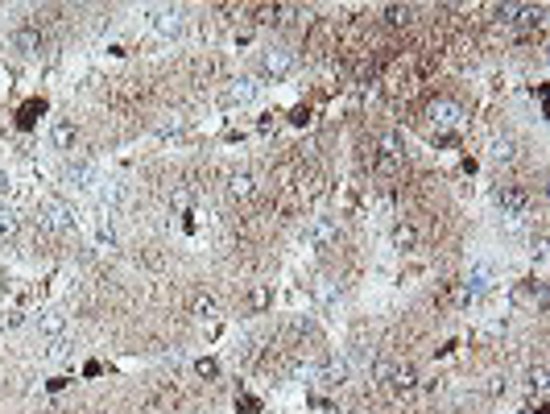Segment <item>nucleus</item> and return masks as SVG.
<instances>
[{
  "label": "nucleus",
  "mask_w": 550,
  "mask_h": 414,
  "mask_svg": "<svg viewBox=\"0 0 550 414\" xmlns=\"http://www.w3.org/2000/svg\"><path fill=\"white\" fill-rule=\"evenodd\" d=\"M427 116L434 124V137H451V129L463 124V104L459 99H447V96H434L427 104Z\"/></svg>",
  "instance_id": "1"
},
{
  "label": "nucleus",
  "mask_w": 550,
  "mask_h": 414,
  "mask_svg": "<svg viewBox=\"0 0 550 414\" xmlns=\"http://www.w3.org/2000/svg\"><path fill=\"white\" fill-rule=\"evenodd\" d=\"M364 162L377 178H402V170H406V153H393V149H381V146L364 149Z\"/></svg>",
  "instance_id": "2"
},
{
  "label": "nucleus",
  "mask_w": 550,
  "mask_h": 414,
  "mask_svg": "<svg viewBox=\"0 0 550 414\" xmlns=\"http://www.w3.org/2000/svg\"><path fill=\"white\" fill-rule=\"evenodd\" d=\"M497 207H501L505 216H526L529 207H534V195H529L522 183H501L497 187Z\"/></svg>",
  "instance_id": "3"
},
{
  "label": "nucleus",
  "mask_w": 550,
  "mask_h": 414,
  "mask_svg": "<svg viewBox=\"0 0 550 414\" xmlns=\"http://www.w3.org/2000/svg\"><path fill=\"white\" fill-rule=\"evenodd\" d=\"M385 386H389V393H393V398H409V393L418 390V373H414V365H409V361H397Z\"/></svg>",
  "instance_id": "4"
},
{
  "label": "nucleus",
  "mask_w": 550,
  "mask_h": 414,
  "mask_svg": "<svg viewBox=\"0 0 550 414\" xmlns=\"http://www.w3.org/2000/svg\"><path fill=\"white\" fill-rule=\"evenodd\" d=\"M290 71H294V54H290V50H265L261 54V75H269V79H286Z\"/></svg>",
  "instance_id": "5"
},
{
  "label": "nucleus",
  "mask_w": 550,
  "mask_h": 414,
  "mask_svg": "<svg viewBox=\"0 0 550 414\" xmlns=\"http://www.w3.org/2000/svg\"><path fill=\"white\" fill-rule=\"evenodd\" d=\"M13 46L21 50V54H38V50L46 46V33H42L33 21H25V25L13 29Z\"/></svg>",
  "instance_id": "6"
},
{
  "label": "nucleus",
  "mask_w": 550,
  "mask_h": 414,
  "mask_svg": "<svg viewBox=\"0 0 550 414\" xmlns=\"http://www.w3.org/2000/svg\"><path fill=\"white\" fill-rule=\"evenodd\" d=\"M472 303V286L468 282H447L443 290H439V307L443 311H459V307H468Z\"/></svg>",
  "instance_id": "7"
},
{
  "label": "nucleus",
  "mask_w": 550,
  "mask_h": 414,
  "mask_svg": "<svg viewBox=\"0 0 550 414\" xmlns=\"http://www.w3.org/2000/svg\"><path fill=\"white\" fill-rule=\"evenodd\" d=\"M294 183H298V199H302V203H314L319 195H327V178L319 170H302Z\"/></svg>",
  "instance_id": "8"
},
{
  "label": "nucleus",
  "mask_w": 550,
  "mask_h": 414,
  "mask_svg": "<svg viewBox=\"0 0 550 414\" xmlns=\"http://www.w3.org/2000/svg\"><path fill=\"white\" fill-rule=\"evenodd\" d=\"M187 311H191L194 319H216L219 315V303H216V294H211V290H191Z\"/></svg>",
  "instance_id": "9"
},
{
  "label": "nucleus",
  "mask_w": 550,
  "mask_h": 414,
  "mask_svg": "<svg viewBox=\"0 0 550 414\" xmlns=\"http://www.w3.org/2000/svg\"><path fill=\"white\" fill-rule=\"evenodd\" d=\"M542 298H546V286L538 282V278H526V282H517V290H513V303L517 307H542Z\"/></svg>",
  "instance_id": "10"
},
{
  "label": "nucleus",
  "mask_w": 550,
  "mask_h": 414,
  "mask_svg": "<svg viewBox=\"0 0 550 414\" xmlns=\"http://www.w3.org/2000/svg\"><path fill=\"white\" fill-rule=\"evenodd\" d=\"M153 25H158V33H182L187 17H182V9H158V13H153Z\"/></svg>",
  "instance_id": "11"
},
{
  "label": "nucleus",
  "mask_w": 550,
  "mask_h": 414,
  "mask_svg": "<svg viewBox=\"0 0 550 414\" xmlns=\"http://www.w3.org/2000/svg\"><path fill=\"white\" fill-rule=\"evenodd\" d=\"M253 195H257V178L248 170H240V174L228 178V199H253Z\"/></svg>",
  "instance_id": "12"
},
{
  "label": "nucleus",
  "mask_w": 550,
  "mask_h": 414,
  "mask_svg": "<svg viewBox=\"0 0 550 414\" xmlns=\"http://www.w3.org/2000/svg\"><path fill=\"white\" fill-rule=\"evenodd\" d=\"M418 241H422L418 224H409V219H402V224H393V244H397L402 253H409V249H418Z\"/></svg>",
  "instance_id": "13"
},
{
  "label": "nucleus",
  "mask_w": 550,
  "mask_h": 414,
  "mask_svg": "<svg viewBox=\"0 0 550 414\" xmlns=\"http://www.w3.org/2000/svg\"><path fill=\"white\" fill-rule=\"evenodd\" d=\"M290 13H294V9H286V4H257V9H253V21L257 25H282Z\"/></svg>",
  "instance_id": "14"
},
{
  "label": "nucleus",
  "mask_w": 550,
  "mask_h": 414,
  "mask_svg": "<svg viewBox=\"0 0 550 414\" xmlns=\"http://www.w3.org/2000/svg\"><path fill=\"white\" fill-rule=\"evenodd\" d=\"M50 137H54V149H62V153H71V149L79 146V129H75L71 121H58Z\"/></svg>",
  "instance_id": "15"
},
{
  "label": "nucleus",
  "mask_w": 550,
  "mask_h": 414,
  "mask_svg": "<svg viewBox=\"0 0 550 414\" xmlns=\"http://www.w3.org/2000/svg\"><path fill=\"white\" fill-rule=\"evenodd\" d=\"M17 232H21V212L17 207H0V236L17 241Z\"/></svg>",
  "instance_id": "16"
},
{
  "label": "nucleus",
  "mask_w": 550,
  "mask_h": 414,
  "mask_svg": "<svg viewBox=\"0 0 550 414\" xmlns=\"http://www.w3.org/2000/svg\"><path fill=\"white\" fill-rule=\"evenodd\" d=\"M253 92H257V83H253V79H236V83L224 92V104H248Z\"/></svg>",
  "instance_id": "17"
},
{
  "label": "nucleus",
  "mask_w": 550,
  "mask_h": 414,
  "mask_svg": "<svg viewBox=\"0 0 550 414\" xmlns=\"http://www.w3.org/2000/svg\"><path fill=\"white\" fill-rule=\"evenodd\" d=\"M38 327H42V336H62V332H67V315H62V311H42V315H38Z\"/></svg>",
  "instance_id": "18"
},
{
  "label": "nucleus",
  "mask_w": 550,
  "mask_h": 414,
  "mask_svg": "<svg viewBox=\"0 0 550 414\" xmlns=\"http://www.w3.org/2000/svg\"><path fill=\"white\" fill-rule=\"evenodd\" d=\"M409 21H414V9H409V4H389V9H385V25H389V29H406Z\"/></svg>",
  "instance_id": "19"
},
{
  "label": "nucleus",
  "mask_w": 550,
  "mask_h": 414,
  "mask_svg": "<svg viewBox=\"0 0 550 414\" xmlns=\"http://www.w3.org/2000/svg\"><path fill=\"white\" fill-rule=\"evenodd\" d=\"M269 303H273V290H269V286H253L248 298H244V307H248V311H265Z\"/></svg>",
  "instance_id": "20"
},
{
  "label": "nucleus",
  "mask_w": 550,
  "mask_h": 414,
  "mask_svg": "<svg viewBox=\"0 0 550 414\" xmlns=\"http://www.w3.org/2000/svg\"><path fill=\"white\" fill-rule=\"evenodd\" d=\"M335 236H339V228H335L331 219H319V224H314V232H311V241H314V244H323V249H327V244H331Z\"/></svg>",
  "instance_id": "21"
},
{
  "label": "nucleus",
  "mask_w": 550,
  "mask_h": 414,
  "mask_svg": "<svg viewBox=\"0 0 550 414\" xmlns=\"http://www.w3.org/2000/svg\"><path fill=\"white\" fill-rule=\"evenodd\" d=\"M170 203H174V207H191V203H194V183H174Z\"/></svg>",
  "instance_id": "22"
},
{
  "label": "nucleus",
  "mask_w": 550,
  "mask_h": 414,
  "mask_svg": "<svg viewBox=\"0 0 550 414\" xmlns=\"http://www.w3.org/2000/svg\"><path fill=\"white\" fill-rule=\"evenodd\" d=\"M343 381H348V365H343V361L323 365V386H343Z\"/></svg>",
  "instance_id": "23"
},
{
  "label": "nucleus",
  "mask_w": 550,
  "mask_h": 414,
  "mask_svg": "<svg viewBox=\"0 0 550 414\" xmlns=\"http://www.w3.org/2000/svg\"><path fill=\"white\" fill-rule=\"evenodd\" d=\"M67 178H75V187H87L92 166H87V162H71V166H67Z\"/></svg>",
  "instance_id": "24"
},
{
  "label": "nucleus",
  "mask_w": 550,
  "mask_h": 414,
  "mask_svg": "<svg viewBox=\"0 0 550 414\" xmlns=\"http://www.w3.org/2000/svg\"><path fill=\"white\" fill-rule=\"evenodd\" d=\"M194 75H199V79H216V75H224V62H219V58H203V62L194 67Z\"/></svg>",
  "instance_id": "25"
},
{
  "label": "nucleus",
  "mask_w": 550,
  "mask_h": 414,
  "mask_svg": "<svg viewBox=\"0 0 550 414\" xmlns=\"http://www.w3.org/2000/svg\"><path fill=\"white\" fill-rule=\"evenodd\" d=\"M529 390L538 393V398H542V393H546V365L529 369Z\"/></svg>",
  "instance_id": "26"
},
{
  "label": "nucleus",
  "mask_w": 550,
  "mask_h": 414,
  "mask_svg": "<svg viewBox=\"0 0 550 414\" xmlns=\"http://www.w3.org/2000/svg\"><path fill=\"white\" fill-rule=\"evenodd\" d=\"M393 365H397V361H393V356H381V361H377V365H373V381H389V373H393Z\"/></svg>",
  "instance_id": "27"
},
{
  "label": "nucleus",
  "mask_w": 550,
  "mask_h": 414,
  "mask_svg": "<svg viewBox=\"0 0 550 414\" xmlns=\"http://www.w3.org/2000/svg\"><path fill=\"white\" fill-rule=\"evenodd\" d=\"M493 158H497V162H509V158H513V141H509V137H497V141H493Z\"/></svg>",
  "instance_id": "28"
},
{
  "label": "nucleus",
  "mask_w": 550,
  "mask_h": 414,
  "mask_svg": "<svg viewBox=\"0 0 550 414\" xmlns=\"http://www.w3.org/2000/svg\"><path fill=\"white\" fill-rule=\"evenodd\" d=\"M42 112H46V104H42V99L25 104V108H21V124H33V116H42Z\"/></svg>",
  "instance_id": "29"
},
{
  "label": "nucleus",
  "mask_w": 550,
  "mask_h": 414,
  "mask_svg": "<svg viewBox=\"0 0 550 414\" xmlns=\"http://www.w3.org/2000/svg\"><path fill=\"white\" fill-rule=\"evenodd\" d=\"M141 261H145L149 269H166V257H162L158 249H145V253H141Z\"/></svg>",
  "instance_id": "30"
},
{
  "label": "nucleus",
  "mask_w": 550,
  "mask_h": 414,
  "mask_svg": "<svg viewBox=\"0 0 550 414\" xmlns=\"http://www.w3.org/2000/svg\"><path fill=\"white\" fill-rule=\"evenodd\" d=\"M194 369H199V377H216V373H219V365H216V361H199Z\"/></svg>",
  "instance_id": "31"
},
{
  "label": "nucleus",
  "mask_w": 550,
  "mask_h": 414,
  "mask_svg": "<svg viewBox=\"0 0 550 414\" xmlns=\"http://www.w3.org/2000/svg\"><path fill=\"white\" fill-rule=\"evenodd\" d=\"M99 241H104V244H108V249H112V244H116V232H112L108 224H99Z\"/></svg>",
  "instance_id": "32"
},
{
  "label": "nucleus",
  "mask_w": 550,
  "mask_h": 414,
  "mask_svg": "<svg viewBox=\"0 0 550 414\" xmlns=\"http://www.w3.org/2000/svg\"><path fill=\"white\" fill-rule=\"evenodd\" d=\"M290 121H294V124H307V121H311V112H307V108H294V112H290Z\"/></svg>",
  "instance_id": "33"
},
{
  "label": "nucleus",
  "mask_w": 550,
  "mask_h": 414,
  "mask_svg": "<svg viewBox=\"0 0 550 414\" xmlns=\"http://www.w3.org/2000/svg\"><path fill=\"white\" fill-rule=\"evenodd\" d=\"M488 393H493V398H497V393H505V377H493V381H488Z\"/></svg>",
  "instance_id": "34"
},
{
  "label": "nucleus",
  "mask_w": 550,
  "mask_h": 414,
  "mask_svg": "<svg viewBox=\"0 0 550 414\" xmlns=\"http://www.w3.org/2000/svg\"><path fill=\"white\" fill-rule=\"evenodd\" d=\"M4 195H9V174L0 170V199H4Z\"/></svg>",
  "instance_id": "35"
}]
</instances>
